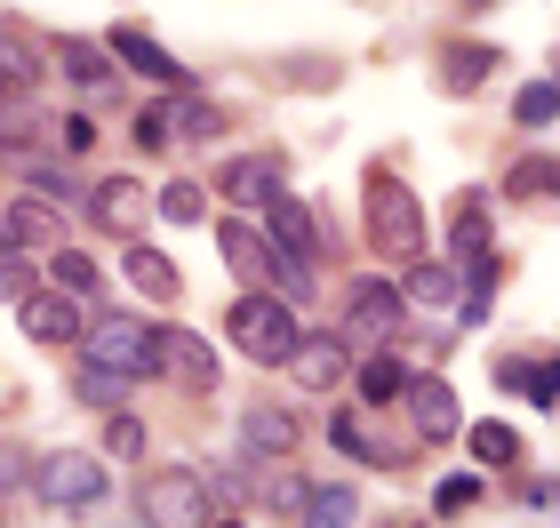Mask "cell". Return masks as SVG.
<instances>
[{
    "mask_svg": "<svg viewBox=\"0 0 560 528\" xmlns=\"http://www.w3.org/2000/svg\"><path fill=\"white\" fill-rule=\"evenodd\" d=\"M369 240L385 248L393 265H417L424 257V209L400 176H369Z\"/></svg>",
    "mask_w": 560,
    "mask_h": 528,
    "instance_id": "1",
    "label": "cell"
},
{
    "mask_svg": "<svg viewBox=\"0 0 560 528\" xmlns=\"http://www.w3.org/2000/svg\"><path fill=\"white\" fill-rule=\"evenodd\" d=\"M224 329H233V344L248 352V361H265V368H289V352L304 344L296 305H280V296H241Z\"/></svg>",
    "mask_w": 560,
    "mask_h": 528,
    "instance_id": "2",
    "label": "cell"
},
{
    "mask_svg": "<svg viewBox=\"0 0 560 528\" xmlns=\"http://www.w3.org/2000/svg\"><path fill=\"white\" fill-rule=\"evenodd\" d=\"M89 368H113V376H161V329H144L137 313H105L89 329Z\"/></svg>",
    "mask_w": 560,
    "mask_h": 528,
    "instance_id": "3",
    "label": "cell"
},
{
    "mask_svg": "<svg viewBox=\"0 0 560 528\" xmlns=\"http://www.w3.org/2000/svg\"><path fill=\"white\" fill-rule=\"evenodd\" d=\"M217 496H209V481H200L192 465H161L144 481V528H209L217 513Z\"/></svg>",
    "mask_w": 560,
    "mask_h": 528,
    "instance_id": "4",
    "label": "cell"
},
{
    "mask_svg": "<svg viewBox=\"0 0 560 528\" xmlns=\"http://www.w3.org/2000/svg\"><path fill=\"white\" fill-rule=\"evenodd\" d=\"M33 489H40L57 513H89L113 481H105V457H81V448H65V457H48V465L33 472Z\"/></svg>",
    "mask_w": 560,
    "mask_h": 528,
    "instance_id": "5",
    "label": "cell"
},
{
    "mask_svg": "<svg viewBox=\"0 0 560 528\" xmlns=\"http://www.w3.org/2000/svg\"><path fill=\"white\" fill-rule=\"evenodd\" d=\"M400 305H409V296H400L393 281H361V289H352L345 296V344L352 352H361V344H385V337H400Z\"/></svg>",
    "mask_w": 560,
    "mask_h": 528,
    "instance_id": "6",
    "label": "cell"
},
{
    "mask_svg": "<svg viewBox=\"0 0 560 528\" xmlns=\"http://www.w3.org/2000/svg\"><path fill=\"white\" fill-rule=\"evenodd\" d=\"M400 409H409V433H417L424 448H441V441H456V433H465V416H456V392L441 385V376H409Z\"/></svg>",
    "mask_w": 560,
    "mask_h": 528,
    "instance_id": "7",
    "label": "cell"
},
{
    "mask_svg": "<svg viewBox=\"0 0 560 528\" xmlns=\"http://www.w3.org/2000/svg\"><path fill=\"white\" fill-rule=\"evenodd\" d=\"M161 376H168V385H185V392H217V352H209V337L161 329Z\"/></svg>",
    "mask_w": 560,
    "mask_h": 528,
    "instance_id": "8",
    "label": "cell"
},
{
    "mask_svg": "<svg viewBox=\"0 0 560 528\" xmlns=\"http://www.w3.org/2000/svg\"><path fill=\"white\" fill-rule=\"evenodd\" d=\"M345 368H352V344H345V337H313V329H304V344L289 352V376H296L304 392L345 385Z\"/></svg>",
    "mask_w": 560,
    "mask_h": 528,
    "instance_id": "9",
    "label": "cell"
},
{
    "mask_svg": "<svg viewBox=\"0 0 560 528\" xmlns=\"http://www.w3.org/2000/svg\"><path fill=\"white\" fill-rule=\"evenodd\" d=\"M265 240L289 248V257H304V265L320 257V224H313V209H304V200H289V192L265 200Z\"/></svg>",
    "mask_w": 560,
    "mask_h": 528,
    "instance_id": "10",
    "label": "cell"
},
{
    "mask_svg": "<svg viewBox=\"0 0 560 528\" xmlns=\"http://www.w3.org/2000/svg\"><path fill=\"white\" fill-rule=\"evenodd\" d=\"M113 57L129 64V72H144V81H161V89H192V72L176 64L152 33H137V24H120V33H113Z\"/></svg>",
    "mask_w": 560,
    "mask_h": 528,
    "instance_id": "11",
    "label": "cell"
},
{
    "mask_svg": "<svg viewBox=\"0 0 560 528\" xmlns=\"http://www.w3.org/2000/svg\"><path fill=\"white\" fill-rule=\"evenodd\" d=\"M16 320H24V337H40V344H72V337H81V305L57 296V289H33L16 305Z\"/></svg>",
    "mask_w": 560,
    "mask_h": 528,
    "instance_id": "12",
    "label": "cell"
},
{
    "mask_svg": "<svg viewBox=\"0 0 560 528\" xmlns=\"http://www.w3.org/2000/svg\"><path fill=\"white\" fill-rule=\"evenodd\" d=\"M224 200L233 209H265V200L280 192V153H248V161H224Z\"/></svg>",
    "mask_w": 560,
    "mask_h": 528,
    "instance_id": "13",
    "label": "cell"
},
{
    "mask_svg": "<svg viewBox=\"0 0 560 528\" xmlns=\"http://www.w3.org/2000/svg\"><path fill=\"white\" fill-rule=\"evenodd\" d=\"M144 209H152V200H144L137 176H105V185L89 192V216L105 224V233H137V216H144Z\"/></svg>",
    "mask_w": 560,
    "mask_h": 528,
    "instance_id": "14",
    "label": "cell"
},
{
    "mask_svg": "<svg viewBox=\"0 0 560 528\" xmlns=\"http://www.w3.org/2000/svg\"><path fill=\"white\" fill-rule=\"evenodd\" d=\"M217 248H224V265H233L241 281L272 289V257H280V248H272L265 233H248V224H217Z\"/></svg>",
    "mask_w": 560,
    "mask_h": 528,
    "instance_id": "15",
    "label": "cell"
},
{
    "mask_svg": "<svg viewBox=\"0 0 560 528\" xmlns=\"http://www.w3.org/2000/svg\"><path fill=\"white\" fill-rule=\"evenodd\" d=\"M241 441H248V457H257V465H289L296 416H289V409H248V416H241Z\"/></svg>",
    "mask_w": 560,
    "mask_h": 528,
    "instance_id": "16",
    "label": "cell"
},
{
    "mask_svg": "<svg viewBox=\"0 0 560 528\" xmlns=\"http://www.w3.org/2000/svg\"><path fill=\"white\" fill-rule=\"evenodd\" d=\"M400 296H409V305H456V296H465V281H456L448 257H417L409 272H400Z\"/></svg>",
    "mask_w": 560,
    "mask_h": 528,
    "instance_id": "17",
    "label": "cell"
},
{
    "mask_svg": "<svg viewBox=\"0 0 560 528\" xmlns=\"http://www.w3.org/2000/svg\"><path fill=\"white\" fill-rule=\"evenodd\" d=\"M0 240H9V248H57V209L9 200V209H0Z\"/></svg>",
    "mask_w": 560,
    "mask_h": 528,
    "instance_id": "18",
    "label": "cell"
},
{
    "mask_svg": "<svg viewBox=\"0 0 560 528\" xmlns=\"http://www.w3.org/2000/svg\"><path fill=\"white\" fill-rule=\"evenodd\" d=\"M57 57H65V72H72V81H81V89H113L120 81V57H113V48H89V40H57Z\"/></svg>",
    "mask_w": 560,
    "mask_h": 528,
    "instance_id": "19",
    "label": "cell"
},
{
    "mask_svg": "<svg viewBox=\"0 0 560 528\" xmlns=\"http://www.w3.org/2000/svg\"><path fill=\"white\" fill-rule=\"evenodd\" d=\"M296 520H304V528H352V520H361V496H352L345 481H337V489H313Z\"/></svg>",
    "mask_w": 560,
    "mask_h": 528,
    "instance_id": "20",
    "label": "cell"
},
{
    "mask_svg": "<svg viewBox=\"0 0 560 528\" xmlns=\"http://www.w3.org/2000/svg\"><path fill=\"white\" fill-rule=\"evenodd\" d=\"M129 281H137L144 296H161V305H168L176 289H185V281H176V265H168V257H161L152 240H137V248H129Z\"/></svg>",
    "mask_w": 560,
    "mask_h": 528,
    "instance_id": "21",
    "label": "cell"
},
{
    "mask_svg": "<svg viewBox=\"0 0 560 528\" xmlns=\"http://www.w3.org/2000/svg\"><path fill=\"white\" fill-rule=\"evenodd\" d=\"M448 240H456V257H489V240H497V224H489V200H465L448 224Z\"/></svg>",
    "mask_w": 560,
    "mask_h": 528,
    "instance_id": "22",
    "label": "cell"
},
{
    "mask_svg": "<svg viewBox=\"0 0 560 528\" xmlns=\"http://www.w3.org/2000/svg\"><path fill=\"white\" fill-rule=\"evenodd\" d=\"M57 296H72V305H81V296H96V281H105V272H96V257H81V248H57Z\"/></svg>",
    "mask_w": 560,
    "mask_h": 528,
    "instance_id": "23",
    "label": "cell"
},
{
    "mask_svg": "<svg viewBox=\"0 0 560 528\" xmlns=\"http://www.w3.org/2000/svg\"><path fill=\"white\" fill-rule=\"evenodd\" d=\"M328 441H337V457H361V465H393V448H376V441H369V424H361V416H345V409H337V424H328Z\"/></svg>",
    "mask_w": 560,
    "mask_h": 528,
    "instance_id": "24",
    "label": "cell"
},
{
    "mask_svg": "<svg viewBox=\"0 0 560 528\" xmlns=\"http://www.w3.org/2000/svg\"><path fill=\"white\" fill-rule=\"evenodd\" d=\"M472 457L480 465H513L521 457V433H513V424H497V416H480L472 424Z\"/></svg>",
    "mask_w": 560,
    "mask_h": 528,
    "instance_id": "25",
    "label": "cell"
},
{
    "mask_svg": "<svg viewBox=\"0 0 560 528\" xmlns=\"http://www.w3.org/2000/svg\"><path fill=\"white\" fill-rule=\"evenodd\" d=\"M400 392H409V368H400V361H369L361 368V400H369V409H385V400H400Z\"/></svg>",
    "mask_w": 560,
    "mask_h": 528,
    "instance_id": "26",
    "label": "cell"
},
{
    "mask_svg": "<svg viewBox=\"0 0 560 528\" xmlns=\"http://www.w3.org/2000/svg\"><path fill=\"white\" fill-rule=\"evenodd\" d=\"M552 113H560V81H537V89L513 96V120H521V129H545Z\"/></svg>",
    "mask_w": 560,
    "mask_h": 528,
    "instance_id": "27",
    "label": "cell"
},
{
    "mask_svg": "<svg viewBox=\"0 0 560 528\" xmlns=\"http://www.w3.org/2000/svg\"><path fill=\"white\" fill-rule=\"evenodd\" d=\"M257 496H265V505H289V513H304V496H313V489H304L296 472H280V465H272V472H257Z\"/></svg>",
    "mask_w": 560,
    "mask_h": 528,
    "instance_id": "28",
    "label": "cell"
},
{
    "mask_svg": "<svg viewBox=\"0 0 560 528\" xmlns=\"http://www.w3.org/2000/svg\"><path fill=\"white\" fill-rule=\"evenodd\" d=\"M120 392H129V376H113V368H89V361H81V400H96V409H113Z\"/></svg>",
    "mask_w": 560,
    "mask_h": 528,
    "instance_id": "29",
    "label": "cell"
},
{
    "mask_svg": "<svg viewBox=\"0 0 560 528\" xmlns=\"http://www.w3.org/2000/svg\"><path fill=\"white\" fill-rule=\"evenodd\" d=\"M200 209H209L200 185H168V192H161V216H168V224H200Z\"/></svg>",
    "mask_w": 560,
    "mask_h": 528,
    "instance_id": "30",
    "label": "cell"
},
{
    "mask_svg": "<svg viewBox=\"0 0 560 528\" xmlns=\"http://www.w3.org/2000/svg\"><path fill=\"white\" fill-rule=\"evenodd\" d=\"M489 64H497L489 48H472V57H465V48H448V89H480L472 72H489Z\"/></svg>",
    "mask_w": 560,
    "mask_h": 528,
    "instance_id": "31",
    "label": "cell"
},
{
    "mask_svg": "<svg viewBox=\"0 0 560 528\" xmlns=\"http://www.w3.org/2000/svg\"><path fill=\"white\" fill-rule=\"evenodd\" d=\"M168 137H176V113H161V105H144V113H137V144H152V153H161Z\"/></svg>",
    "mask_w": 560,
    "mask_h": 528,
    "instance_id": "32",
    "label": "cell"
},
{
    "mask_svg": "<svg viewBox=\"0 0 560 528\" xmlns=\"http://www.w3.org/2000/svg\"><path fill=\"white\" fill-rule=\"evenodd\" d=\"M176 129H185V137H217V129H224V113H217V105H200V96H192V105L176 113Z\"/></svg>",
    "mask_w": 560,
    "mask_h": 528,
    "instance_id": "33",
    "label": "cell"
},
{
    "mask_svg": "<svg viewBox=\"0 0 560 528\" xmlns=\"http://www.w3.org/2000/svg\"><path fill=\"white\" fill-rule=\"evenodd\" d=\"M0 296H9V305H24V296H33V265L0 257Z\"/></svg>",
    "mask_w": 560,
    "mask_h": 528,
    "instance_id": "34",
    "label": "cell"
},
{
    "mask_svg": "<svg viewBox=\"0 0 560 528\" xmlns=\"http://www.w3.org/2000/svg\"><path fill=\"white\" fill-rule=\"evenodd\" d=\"M513 192H560V168H537V161L513 168Z\"/></svg>",
    "mask_w": 560,
    "mask_h": 528,
    "instance_id": "35",
    "label": "cell"
},
{
    "mask_svg": "<svg viewBox=\"0 0 560 528\" xmlns=\"http://www.w3.org/2000/svg\"><path fill=\"white\" fill-rule=\"evenodd\" d=\"M472 496H480V489L465 481V472H456V481H441V513H465V505H472Z\"/></svg>",
    "mask_w": 560,
    "mask_h": 528,
    "instance_id": "36",
    "label": "cell"
},
{
    "mask_svg": "<svg viewBox=\"0 0 560 528\" xmlns=\"http://www.w3.org/2000/svg\"><path fill=\"white\" fill-rule=\"evenodd\" d=\"M528 392H537V409H552L560 400V368H528Z\"/></svg>",
    "mask_w": 560,
    "mask_h": 528,
    "instance_id": "37",
    "label": "cell"
},
{
    "mask_svg": "<svg viewBox=\"0 0 560 528\" xmlns=\"http://www.w3.org/2000/svg\"><path fill=\"white\" fill-rule=\"evenodd\" d=\"M137 448H144V433H137L129 416H120V424H113V457H137Z\"/></svg>",
    "mask_w": 560,
    "mask_h": 528,
    "instance_id": "38",
    "label": "cell"
},
{
    "mask_svg": "<svg viewBox=\"0 0 560 528\" xmlns=\"http://www.w3.org/2000/svg\"><path fill=\"white\" fill-rule=\"evenodd\" d=\"M209 528H241V520H209Z\"/></svg>",
    "mask_w": 560,
    "mask_h": 528,
    "instance_id": "39",
    "label": "cell"
},
{
    "mask_svg": "<svg viewBox=\"0 0 560 528\" xmlns=\"http://www.w3.org/2000/svg\"><path fill=\"white\" fill-rule=\"evenodd\" d=\"M0 89H9V81H0Z\"/></svg>",
    "mask_w": 560,
    "mask_h": 528,
    "instance_id": "40",
    "label": "cell"
}]
</instances>
